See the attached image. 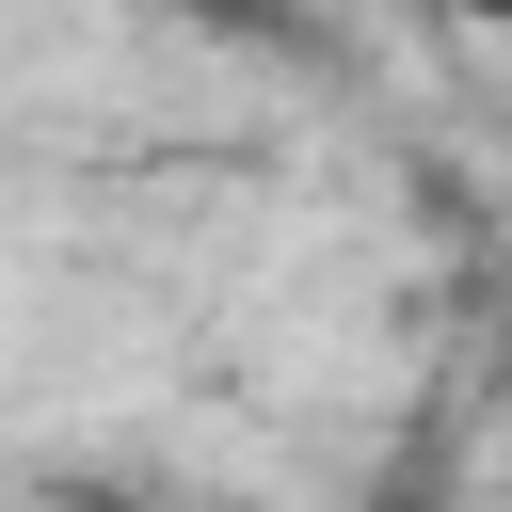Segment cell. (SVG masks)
I'll return each mask as SVG.
<instances>
[{
  "label": "cell",
  "mask_w": 512,
  "mask_h": 512,
  "mask_svg": "<svg viewBox=\"0 0 512 512\" xmlns=\"http://www.w3.org/2000/svg\"><path fill=\"white\" fill-rule=\"evenodd\" d=\"M464 16H480V32H496V48H512V0H464Z\"/></svg>",
  "instance_id": "7a4b0ae2"
},
{
  "label": "cell",
  "mask_w": 512,
  "mask_h": 512,
  "mask_svg": "<svg viewBox=\"0 0 512 512\" xmlns=\"http://www.w3.org/2000/svg\"><path fill=\"white\" fill-rule=\"evenodd\" d=\"M368 512H448V496H432V464H416V480H384V496H368Z\"/></svg>",
  "instance_id": "6da1fadb"
}]
</instances>
